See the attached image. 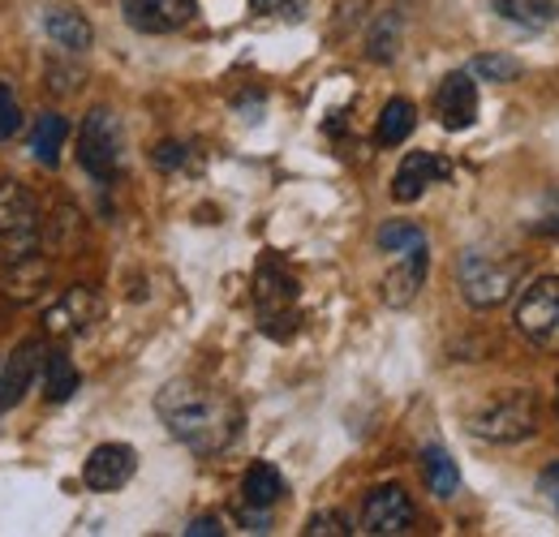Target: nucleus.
<instances>
[{
	"mask_svg": "<svg viewBox=\"0 0 559 537\" xmlns=\"http://www.w3.org/2000/svg\"><path fill=\"white\" fill-rule=\"evenodd\" d=\"M186 534L190 537H215V534H224V529H219V521H215V516H203V521H194Z\"/></svg>",
	"mask_w": 559,
	"mask_h": 537,
	"instance_id": "nucleus-32",
	"label": "nucleus"
},
{
	"mask_svg": "<svg viewBox=\"0 0 559 537\" xmlns=\"http://www.w3.org/2000/svg\"><path fill=\"white\" fill-rule=\"evenodd\" d=\"M538 490L547 494V503L556 508V516H559V461L551 465V469H543V477H538Z\"/></svg>",
	"mask_w": 559,
	"mask_h": 537,
	"instance_id": "nucleus-30",
	"label": "nucleus"
},
{
	"mask_svg": "<svg viewBox=\"0 0 559 537\" xmlns=\"http://www.w3.org/2000/svg\"><path fill=\"white\" fill-rule=\"evenodd\" d=\"M421 473H426V486H430L435 499H448V494H456V486H461V473H456L452 456H448L443 448H426V452H421Z\"/></svg>",
	"mask_w": 559,
	"mask_h": 537,
	"instance_id": "nucleus-21",
	"label": "nucleus"
},
{
	"mask_svg": "<svg viewBox=\"0 0 559 537\" xmlns=\"http://www.w3.org/2000/svg\"><path fill=\"white\" fill-rule=\"evenodd\" d=\"M250 9L272 17H301V0H250Z\"/></svg>",
	"mask_w": 559,
	"mask_h": 537,
	"instance_id": "nucleus-29",
	"label": "nucleus"
},
{
	"mask_svg": "<svg viewBox=\"0 0 559 537\" xmlns=\"http://www.w3.org/2000/svg\"><path fill=\"white\" fill-rule=\"evenodd\" d=\"M435 112H439V126L461 134L478 121V82L474 73H448L435 91Z\"/></svg>",
	"mask_w": 559,
	"mask_h": 537,
	"instance_id": "nucleus-10",
	"label": "nucleus"
},
{
	"mask_svg": "<svg viewBox=\"0 0 559 537\" xmlns=\"http://www.w3.org/2000/svg\"><path fill=\"white\" fill-rule=\"evenodd\" d=\"M121 13L142 35H173L194 22V0H121Z\"/></svg>",
	"mask_w": 559,
	"mask_h": 537,
	"instance_id": "nucleus-11",
	"label": "nucleus"
},
{
	"mask_svg": "<svg viewBox=\"0 0 559 537\" xmlns=\"http://www.w3.org/2000/svg\"><path fill=\"white\" fill-rule=\"evenodd\" d=\"M121 151H126V134L117 112L108 108H91L82 130H78V164L95 177V181H112L121 168Z\"/></svg>",
	"mask_w": 559,
	"mask_h": 537,
	"instance_id": "nucleus-6",
	"label": "nucleus"
},
{
	"mask_svg": "<svg viewBox=\"0 0 559 537\" xmlns=\"http://www.w3.org/2000/svg\"><path fill=\"white\" fill-rule=\"evenodd\" d=\"M495 13L516 22V26L543 31V26L556 22V0H495Z\"/></svg>",
	"mask_w": 559,
	"mask_h": 537,
	"instance_id": "nucleus-22",
	"label": "nucleus"
},
{
	"mask_svg": "<svg viewBox=\"0 0 559 537\" xmlns=\"http://www.w3.org/2000/svg\"><path fill=\"white\" fill-rule=\"evenodd\" d=\"M22 130V112H17V99H13V91L0 82V138H13Z\"/></svg>",
	"mask_w": 559,
	"mask_h": 537,
	"instance_id": "nucleus-28",
	"label": "nucleus"
},
{
	"mask_svg": "<svg viewBox=\"0 0 559 537\" xmlns=\"http://www.w3.org/2000/svg\"><path fill=\"white\" fill-rule=\"evenodd\" d=\"M99 297L91 293V288H70V293H61L48 310H44V327H48V336H61V339H73V336H86L91 327H95V319H99Z\"/></svg>",
	"mask_w": 559,
	"mask_h": 537,
	"instance_id": "nucleus-9",
	"label": "nucleus"
},
{
	"mask_svg": "<svg viewBox=\"0 0 559 537\" xmlns=\"http://www.w3.org/2000/svg\"><path fill=\"white\" fill-rule=\"evenodd\" d=\"M241 494H246V503H250V508H272V503H280V494H284V477H280L276 465L259 461V465H250V469H246Z\"/></svg>",
	"mask_w": 559,
	"mask_h": 537,
	"instance_id": "nucleus-19",
	"label": "nucleus"
},
{
	"mask_svg": "<svg viewBox=\"0 0 559 537\" xmlns=\"http://www.w3.org/2000/svg\"><path fill=\"white\" fill-rule=\"evenodd\" d=\"M39 366H44V344L39 339H26L9 361H0V413H9L13 404L31 392Z\"/></svg>",
	"mask_w": 559,
	"mask_h": 537,
	"instance_id": "nucleus-13",
	"label": "nucleus"
},
{
	"mask_svg": "<svg viewBox=\"0 0 559 537\" xmlns=\"http://www.w3.org/2000/svg\"><path fill=\"white\" fill-rule=\"evenodd\" d=\"M254 306L259 323L272 339H288L297 327V279L276 259H263L254 271Z\"/></svg>",
	"mask_w": 559,
	"mask_h": 537,
	"instance_id": "nucleus-5",
	"label": "nucleus"
},
{
	"mask_svg": "<svg viewBox=\"0 0 559 537\" xmlns=\"http://www.w3.org/2000/svg\"><path fill=\"white\" fill-rule=\"evenodd\" d=\"M530 228L543 232V237H559V190H547V194H543L534 219H530Z\"/></svg>",
	"mask_w": 559,
	"mask_h": 537,
	"instance_id": "nucleus-26",
	"label": "nucleus"
},
{
	"mask_svg": "<svg viewBox=\"0 0 559 537\" xmlns=\"http://www.w3.org/2000/svg\"><path fill=\"white\" fill-rule=\"evenodd\" d=\"M66 138H70V126H66V117H57V112H44V117L35 121V130H31V151H35V159H39L44 168H57Z\"/></svg>",
	"mask_w": 559,
	"mask_h": 537,
	"instance_id": "nucleus-18",
	"label": "nucleus"
},
{
	"mask_svg": "<svg viewBox=\"0 0 559 537\" xmlns=\"http://www.w3.org/2000/svg\"><path fill=\"white\" fill-rule=\"evenodd\" d=\"M538 430V396L534 392H499L469 413V434L487 443H521Z\"/></svg>",
	"mask_w": 559,
	"mask_h": 537,
	"instance_id": "nucleus-4",
	"label": "nucleus"
},
{
	"mask_svg": "<svg viewBox=\"0 0 559 537\" xmlns=\"http://www.w3.org/2000/svg\"><path fill=\"white\" fill-rule=\"evenodd\" d=\"M181 159H186V146H177V142H159L155 146V164L159 168H177Z\"/></svg>",
	"mask_w": 559,
	"mask_h": 537,
	"instance_id": "nucleus-31",
	"label": "nucleus"
},
{
	"mask_svg": "<svg viewBox=\"0 0 559 537\" xmlns=\"http://www.w3.org/2000/svg\"><path fill=\"white\" fill-rule=\"evenodd\" d=\"M155 413L168 426V434L177 443H186L194 456L224 452L237 439V430H241V408L228 401V396H219V392H211L203 383H194V379H173L155 396Z\"/></svg>",
	"mask_w": 559,
	"mask_h": 537,
	"instance_id": "nucleus-1",
	"label": "nucleus"
},
{
	"mask_svg": "<svg viewBox=\"0 0 559 537\" xmlns=\"http://www.w3.org/2000/svg\"><path fill=\"white\" fill-rule=\"evenodd\" d=\"M134 469H139V456H134L130 443H99V448L86 456V465H82V481H86L91 490L108 494V490H121V486L134 477Z\"/></svg>",
	"mask_w": 559,
	"mask_h": 537,
	"instance_id": "nucleus-12",
	"label": "nucleus"
},
{
	"mask_svg": "<svg viewBox=\"0 0 559 537\" xmlns=\"http://www.w3.org/2000/svg\"><path fill=\"white\" fill-rule=\"evenodd\" d=\"M474 77H483V82H512V77H521V61H512V57H478L474 65H469Z\"/></svg>",
	"mask_w": 559,
	"mask_h": 537,
	"instance_id": "nucleus-25",
	"label": "nucleus"
},
{
	"mask_svg": "<svg viewBox=\"0 0 559 537\" xmlns=\"http://www.w3.org/2000/svg\"><path fill=\"white\" fill-rule=\"evenodd\" d=\"M414 525V499L401 486H374L361 503V529L374 537H401Z\"/></svg>",
	"mask_w": 559,
	"mask_h": 537,
	"instance_id": "nucleus-8",
	"label": "nucleus"
},
{
	"mask_svg": "<svg viewBox=\"0 0 559 537\" xmlns=\"http://www.w3.org/2000/svg\"><path fill=\"white\" fill-rule=\"evenodd\" d=\"M556 413H559V379H556Z\"/></svg>",
	"mask_w": 559,
	"mask_h": 537,
	"instance_id": "nucleus-33",
	"label": "nucleus"
},
{
	"mask_svg": "<svg viewBox=\"0 0 559 537\" xmlns=\"http://www.w3.org/2000/svg\"><path fill=\"white\" fill-rule=\"evenodd\" d=\"M379 250L383 254H405V250H414V246H421L426 241V232H421L418 224H409V219H392V224H383L379 228Z\"/></svg>",
	"mask_w": 559,
	"mask_h": 537,
	"instance_id": "nucleus-24",
	"label": "nucleus"
},
{
	"mask_svg": "<svg viewBox=\"0 0 559 537\" xmlns=\"http://www.w3.org/2000/svg\"><path fill=\"white\" fill-rule=\"evenodd\" d=\"M525 275V259H503V254H487V250H465L461 263H456V284H461V297L474 306V310H490L499 301H508V293L521 284Z\"/></svg>",
	"mask_w": 559,
	"mask_h": 537,
	"instance_id": "nucleus-3",
	"label": "nucleus"
},
{
	"mask_svg": "<svg viewBox=\"0 0 559 537\" xmlns=\"http://www.w3.org/2000/svg\"><path fill=\"white\" fill-rule=\"evenodd\" d=\"M44 31H48V39H52L57 48H66V52H86L91 39H95L91 22H86L78 9H70V4L44 9Z\"/></svg>",
	"mask_w": 559,
	"mask_h": 537,
	"instance_id": "nucleus-16",
	"label": "nucleus"
},
{
	"mask_svg": "<svg viewBox=\"0 0 559 537\" xmlns=\"http://www.w3.org/2000/svg\"><path fill=\"white\" fill-rule=\"evenodd\" d=\"M448 177V164L430 151H409L405 164L396 168V181H392V199L396 202H418L435 181Z\"/></svg>",
	"mask_w": 559,
	"mask_h": 537,
	"instance_id": "nucleus-14",
	"label": "nucleus"
},
{
	"mask_svg": "<svg viewBox=\"0 0 559 537\" xmlns=\"http://www.w3.org/2000/svg\"><path fill=\"white\" fill-rule=\"evenodd\" d=\"M426 267H430V254H426V241L414 246V250H405L401 254V263H392V271L383 275V301L388 306H409L414 297H418V288L426 284Z\"/></svg>",
	"mask_w": 559,
	"mask_h": 537,
	"instance_id": "nucleus-15",
	"label": "nucleus"
},
{
	"mask_svg": "<svg viewBox=\"0 0 559 537\" xmlns=\"http://www.w3.org/2000/svg\"><path fill=\"white\" fill-rule=\"evenodd\" d=\"M4 267H13L9 288H4L13 301H31V297L39 293V284L48 279V275H44V263H39V254H35V259H22V263H4Z\"/></svg>",
	"mask_w": 559,
	"mask_h": 537,
	"instance_id": "nucleus-23",
	"label": "nucleus"
},
{
	"mask_svg": "<svg viewBox=\"0 0 559 537\" xmlns=\"http://www.w3.org/2000/svg\"><path fill=\"white\" fill-rule=\"evenodd\" d=\"M414 126H418V112H414V104L409 99H392L383 112H379V146H401L405 138L414 134Z\"/></svg>",
	"mask_w": 559,
	"mask_h": 537,
	"instance_id": "nucleus-20",
	"label": "nucleus"
},
{
	"mask_svg": "<svg viewBox=\"0 0 559 537\" xmlns=\"http://www.w3.org/2000/svg\"><path fill=\"white\" fill-rule=\"evenodd\" d=\"M44 241V215L22 181H0V263L35 259Z\"/></svg>",
	"mask_w": 559,
	"mask_h": 537,
	"instance_id": "nucleus-2",
	"label": "nucleus"
},
{
	"mask_svg": "<svg viewBox=\"0 0 559 537\" xmlns=\"http://www.w3.org/2000/svg\"><path fill=\"white\" fill-rule=\"evenodd\" d=\"M39 383H44V401L66 404L78 392V366H73L66 353H44V366H39Z\"/></svg>",
	"mask_w": 559,
	"mask_h": 537,
	"instance_id": "nucleus-17",
	"label": "nucleus"
},
{
	"mask_svg": "<svg viewBox=\"0 0 559 537\" xmlns=\"http://www.w3.org/2000/svg\"><path fill=\"white\" fill-rule=\"evenodd\" d=\"M516 332L543 353H559V275L534 279L516 301Z\"/></svg>",
	"mask_w": 559,
	"mask_h": 537,
	"instance_id": "nucleus-7",
	"label": "nucleus"
},
{
	"mask_svg": "<svg viewBox=\"0 0 559 537\" xmlns=\"http://www.w3.org/2000/svg\"><path fill=\"white\" fill-rule=\"evenodd\" d=\"M345 534H353V529L345 525L341 512H319V516H310V525H306V537H345Z\"/></svg>",
	"mask_w": 559,
	"mask_h": 537,
	"instance_id": "nucleus-27",
	"label": "nucleus"
}]
</instances>
